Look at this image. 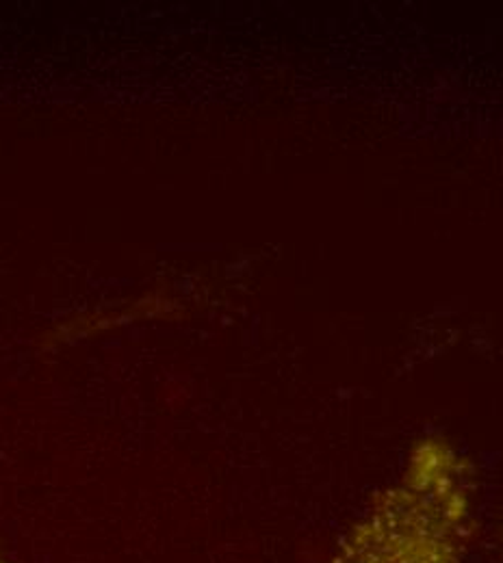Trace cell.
I'll use <instances>...</instances> for the list:
<instances>
[{
  "mask_svg": "<svg viewBox=\"0 0 503 563\" xmlns=\"http://www.w3.org/2000/svg\"><path fill=\"white\" fill-rule=\"evenodd\" d=\"M473 484L445 444H422L402 477L375 494L328 563H471Z\"/></svg>",
  "mask_w": 503,
  "mask_h": 563,
  "instance_id": "cell-1",
  "label": "cell"
},
{
  "mask_svg": "<svg viewBox=\"0 0 503 563\" xmlns=\"http://www.w3.org/2000/svg\"><path fill=\"white\" fill-rule=\"evenodd\" d=\"M0 563H2V562H0Z\"/></svg>",
  "mask_w": 503,
  "mask_h": 563,
  "instance_id": "cell-2",
  "label": "cell"
}]
</instances>
